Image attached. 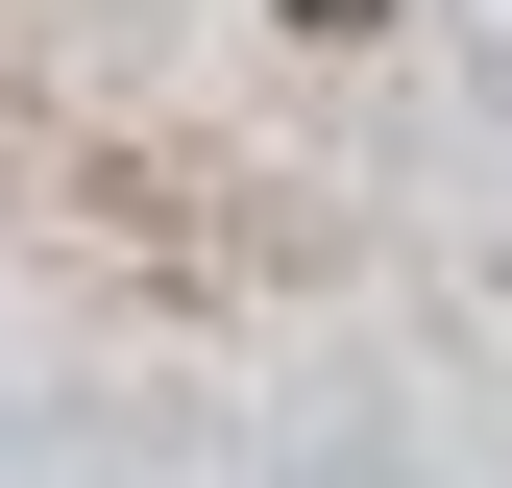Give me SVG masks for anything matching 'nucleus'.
Listing matches in <instances>:
<instances>
[{
  "instance_id": "obj_1",
  "label": "nucleus",
  "mask_w": 512,
  "mask_h": 488,
  "mask_svg": "<svg viewBox=\"0 0 512 488\" xmlns=\"http://www.w3.org/2000/svg\"><path fill=\"white\" fill-rule=\"evenodd\" d=\"M293 25H317V49H366V25H391V0H293Z\"/></svg>"
}]
</instances>
